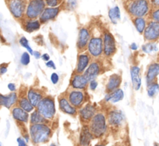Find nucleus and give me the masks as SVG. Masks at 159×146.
I'll return each mask as SVG.
<instances>
[{"label": "nucleus", "mask_w": 159, "mask_h": 146, "mask_svg": "<svg viewBox=\"0 0 159 146\" xmlns=\"http://www.w3.org/2000/svg\"><path fill=\"white\" fill-rule=\"evenodd\" d=\"M30 142L34 145L47 143L52 136L53 128L50 124H30L28 127Z\"/></svg>", "instance_id": "obj_1"}, {"label": "nucleus", "mask_w": 159, "mask_h": 146, "mask_svg": "<svg viewBox=\"0 0 159 146\" xmlns=\"http://www.w3.org/2000/svg\"><path fill=\"white\" fill-rule=\"evenodd\" d=\"M94 138H102L106 135L108 129L106 110H99L88 124Z\"/></svg>", "instance_id": "obj_2"}, {"label": "nucleus", "mask_w": 159, "mask_h": 146, "mask_svg": "<svg viewBox=\"0 0 159 146\" xmlns=\"http://www.w3.org/2000/svg\"><path fill=\"white\" fill-rule=\"evenodd\" d=\"M124 4L131 18L147 17L152 9L150 0H128Z\"/></svg>", "instance_id": "obj_3"}, {"label": "nucleus", "mask_w": 159, "mask_h": 146, "mask_svg": "<svg viewBox=\"0 0 159 146\" xmlns=\"http://www.w3.org/2000/svg\"><path fill=\"white\" fill-rule=\"evenodd\" d=\"M87 52L92 59H102L103 58V39L102 31L91 30V37L87 47Z\"/></svg>", "instance_id": "obj_4"}, {"label": "nucleus", "mask_w": 159, "mask_h": 146, "mask_svg": "<svg viewBox=\"0 0 159 146\" xmlns=\"http://www.w3.org/2000/svg\"><path fill=\"white\" fill-rule=\"evenodd\" d=\"M35 109L50 122H52L56 118L57 110H56V100L52 96L46 94Z\"/></svg>", "instance_id": "obj_5"}, {"label": "nucleus", "mask_w": 159, "mask_h": 146, "mask_svg": "<svg viewBox=\"0 0 159 146\" xmlns=\"http://www.w3.org/2000/svg\"><path fill=\"white\" fill-rule=\"evenodd\" d=\"M64 93L70 103L77 110L90 101V96L87 90H79L68 88Z\"/></svg>", "instance_id": "obj_6"}, {"label": "nucleus", "mask_w": 159, "mask_h": 146, "mask_svg": "<svg viewBox=\"0 0 159 146\" xmlns=\"http://www.w3.org/2000/svg\"><path fill=\"white\" fill-rule=\"evenodd\" d=\"M103 39V58L110 60L117 52V43L114 35L108 30H102Z\"/></svg>", "instance_id": "obj_7"}, {"label": "nucleus", "mask_w": 159, "mask_h": 146, "mask_svg": "<svg viewBox=\"0 0 159 146\" xmlns=\"http://www.w3.org/2000/svg\"><path fill=\"white\" fill-rule=\"evenodd\" d=\"M107 121L108 127L113 129H119L126 123V115L121 110L116 107H111L106 110Z\"/></svg>", "instance_id": "obj_8"}, {"label": "nucleus", "mask_w": 159, "mask_h": 146, "mask_svg": "<svg viewBox=\"0 0 159 146\" xmlns=\"http://www.w3.org/2000/svg\"><path fill=\"white\" fill-rule=\"evenodd\" d=\"M46 7L45 0H29L25 12V19H36L39 18Z\"/></svg>", "instance_id": "obj_9"}, {"label": "nucleus", "mask_w": 159, "mask_h": 146, "mask_svg": "<svg viewBox=\"0 0 159 146\" xmlns=\"http://www.w3.org/2000/svg\"><path fill=\"white\" fill-rule=\"evenodd\" d=\"M99 108L98 105L89 101L85 103L80 109H78L77 116L79 118L80 121L83 124V125L88 124L93 117L96 114Z\"/></svg>", "instance_id": "obj_10"}, {"label": "nucleus", "mask_w": 159, "mask_h": 146, "mask_svg": "<svg viewBox=\"0 0 159 146\" xmlns=\"http://www.w3.org/2000/svg\"><path fill=\"white\" fill-rule=\"evenodd\" d=\"M7 3L13 17L22 21L25 16L27 0H7Z\"/></svg>", "instance_id": "obj_11"}, {"label": "nucleus", "mask_w": 159, "mask_h": 146, "mask_svg": "<svg viewBox=\"0 0 159 146\" xmlns=\"http://www.w3.org/2000/svg\"><path fill=\"white\" fill-rule=\"evenodd\" d=\"M104 60L102 59H93L84 72L83 73L88 81L97 79L98 77L105 71V67L104 65Z\"/></svg>", "instance_id": "obj_12"}, {"label": "nucleus", "mask_w": 159, "mask_h": 146, "mask_svg": "<svg viewBox=\"0 0 159 146\" xmlns=\"http://www.w3.org/2000/svg\"><path fill=\"white\" fill-rule=\"evenodd\" d=\"M91 37V30L88 27H82L78 31L76 48L78 53L86 51L87 47Z\"/></svg>", "instance_id": "obj_13"}, {"label": "nucleus", "mask_w": 159, "mask_h": 146, "mask_svg": "<svg viewBox=\"0 0 159 146\" xmlns=\"http://www.w3.org/2000/svg\"><path fill=\"white\" fill-rule=\"evenodd\" d=\"M145 42H157L159 41V23L148 19V24L143 33Z\"/></svg>", "instance_id": "obj_14"}, {"label": "nucleus", "mask_w": 159, "mask_h": 146, "mask_svg": "<svg viewBox=\"0 0 159 146\" xmlns=\"http://www.w3.org/2000/svg\"><path fill=\"white\" fill-rule=\"evenodd\" d=\"M26 95H27V97L30 100L31 104L36 108L38 103L44 98L46 93H45V91L43 90V88L38 87V86H32L27 87Z\"/></svg>", "instance_id": "obj_15"}, {"label": "nucleus", "mask_w": 159, "mask_h": 146, "mask_svg": "<svg viewBox=\"0 0 159 146\" xmlns=\"http://www.w3.org/2000/svg\"><path fill=\"white\" fill-rule=\"evenodd\" d=\"M57 101L59 109L61 112L71 117L77 116L78 110L70 103L64 92H62L61 95L59 96Z\"/></svg>", "instance_id": "obj_16"}, {"label": "nucleus", "mask_w": 159, "mask_h": 146, "mask_svg": "<svg viewBox=\"0 0 159 146\" xmlns=\"http://www.w3.org/2000/svg\"><path fill=\"white\" fill-rule=\"evenodd\" d=\"M10 113H11V116L13 119L20 127H25L27 124H29L30 114L24 110L22 108L18 106L17 105L11 108Z\"/></svg>", "instance_id": "obj_17"}, {"label": "nucleus", "mask_w": 159, "mask_h": 146, "mask_svg": "<svg viewBox=\"0 0 159 146\" xmlns=\"http://www.w3.org/2000/svg\"><path fill=\"white\" fill-rule=\"evenodd\" d=\"M89 81L86 79L84 74H78L73 72L70 79L69 88L79 90H87L88 88Z\"/></svg>", "instance_id": "obj_18"}, {"label": "nucleus", "mask_w": 159, "mask_h": 146, "mask_svg": "<svg viewBox=\"0 0 159 146\" xmlns=\"http://www.w3.org/2000/svg\"><path fill=\"white\" fill-rule=\"evenodd\" d=\"M92 60V58L89 55V54L87 51L78 53L77 57H76V67H75L73 72L83 74Z\"/></svg>", "instance_id": "obj_19"}, {"label": "nucleus", "mask_w": 159, "mask_h": 146, "mask_svg": "<svg viewBox=\"0 0 159 146\" xmlns=\"http://www.w3.org/2000/svg\"><path fill=\"white\" fill-rule=\"evenodd\" d=\"M141 68L140 65L134 64L131 65L129 68V75H130L131 84L134 91L140 90L142 87V76Z\"/></svg>", "instance_id": "obj_20"}, {"label": "nucleus", "mask_w": 159, "mask_h": 146, "mask_svg": "<svg viewBox=\"0 0 159 146\" xmlns=\"http://www.w3.org/2000/svg\"><path fill=\"white\" fill-rule=\"evenodd\" d=\"M62 10V8L60 6L57 7H48L46 6L45 10H43L41 16H39L38 19L40 20L42 24H45L47 23L52 21L57 18L59 16V13Z\"/></svg>", "instance_id": "obj_21"}, {"label": "nucleus", "mask_w": 159, "mask_h": 146, "mask_svg": "<svg viewBox=\"0 0 159 146\" xmlns=\"http://www.w3.org/2000/svg\"><path fill=\"white\" fill-rule=\"evenodd\" d=\"M123 76L120 73H113L107 79L105 86V92H111L121 88Z\"/></svg>", "instance_id": "obj_22"}, {"label": "nucleus", "mask_w": 159, "mask_h": 146, "mask_svg": "<svg viewBox=\"0 0 159 146\" xmlns=\"http://www.w3.org/2000/svg\"><path fill=\"white\" fill-rule=\"evenodd\" d=\"M159 75V62L154 61L151 62L147 67L145 71V83L147 85L157 81Z\"/></svg>", "instance_id": "obj_23"}, {"label": "nucleus", "mask_w": 159, "mask_h": 146, "mask_svg": "<svg viewBox=\"0 0 159 146\" xmlns=\"http://www.w3.org/2000/svg\"><path fill=\"white\" fill-rule=\"evenodd\" d=\"M26 90H27V87H25V86H21L20 89H19V92H18L19 98H18L17 104L16 105L20 108H22L24 110L27 111V113L30 114L33 110H34L35 107L31 104L30 100L27 97Z\"/></svg>", "instance_id": "obj_24"}, {"label": "nucleus", "mask_w": 159, "mask_h": 146, "mask_svg": "<svg viewBox=\"0 0 159 146\" xmlns=\"http://www.w3.org/2000/svg\"><path fill=\"white\" fill-rule=\"evenodd\" d=\"M125 97V92L122 88L116 89L111 92H105V95L104 97L103 102L105 104H116V103L121 102L123 100Z\"/></svg>", "instance_id": "obj_25"}, {"label": "nucleus", "mask_w": 159, "mask_h": 146, "mask_svg": "<svg viewBox=\"0 0 159 146\" xmlns=\"http://www.w3.org/2000/svg\"><path fill=\"white\" fill-rule=\"evenodd\" d=\"M94 136L91 134L88 124H84L82 127L79 135L80 146H91V143L94 139Z\"/></svg>", "instance_id": "obj_26"}, {"label": "nucleus", "mask_w": 159, "mask_h": 146, "mask_svg": "<svg viewBox=\"0 0 159 146\" xmlns=\"http://www.w3.org/2000/svg\"><path fill=\"white\" fill-rule=\"evenodd\" d=\"M21 24H22V27L24 31L29 33L38 31L42 27V24L38 19H29L24 18L21 21Z\"/></svg>", "instance_id": "obj_27"}, {"label": "nucleus", "mask_w": 159, "mask_h": 146, "mask_svg": "<svg viewBox=\"0 0 159 146\" xmlns=\"http://www.w3.org/2000/svg\"><path fill=\"white\" fill-rule=\"evenodd\" d=\"M132 22L134 27L139 34H143L148 24V19L147 17H135L132 18Z\"/></svg>", "instance_id": "obj_28"}, {"label": "nucleus", "mask_w": 159, "mask_h": 146, "mask_svg": "<svg viewBox=\"0 0 159 146\" xmlns=\"http://www.w3.org/2000/svg\"><path fill=\"white\" fill-rule=\"evenodd\" d=\"M51 124L49 121L45 119L36 109L30 114V119H29V124Z\"/></svg>", "instance_id": "obj_29"}, {"label": "nucleus", "mask_w": 159, "mask_h": 146, "mask_svg": "<svg viewBox=\"0 0 159 146\" xmlns=\"http://www.w3.org/2000/svg\"><path fill=\"white\" fill-rule=\"evenodd\" d=\"M108 18L112 24H117L118 22L121 19V11L118 6L111 7L108 10Z\"/></svg>", "instance_id": "obj_30"}, {"label": "nucleus", "mask_w": 159, "mask_h": 146, "mask_svg": "<svg viewBox=\"0 0 159 146\" xmlns=\"http://www.w3.org/2000/svg\"><path fill=\"white\" fill-rule=\"evenodd\" d=\"M141 51L145 54H152L158 51L157 42H145L141 46Z\"/></svg>", "instance_id": "obj_31"}, {"label": "nucleus", "mask_w": 159, "mask_h": 146, "mask_svg": "<svg viewBox=\"0 0 159 146\" xmlns=\"http://www.w3.org/2000/svg\"><path fill=\"white\" fill-rule=\"evenodd\" d=\"M18 98H19L18 92H10V93L7 94V105L5 108L11 110V108L17 104Z\"/></svg>", "instance_id": "obj_32"}, {"label": "nucleus", "mask_w": 159, "mask_h": 146, "mask_svg": "<svg viewBox=\"0 0 159 146\" xmlns=\"http://www.w3.org/2000/svg\"><path fill=\"white\" fill-rule=\"evenodd\" d=\"M159 93V83L158 82L154 81L150 84L147 85V95L149 98H154Z\"/></svg>", "instance_id": "obj_33"}, {"label": "nucleus", "mask_w": 159, "mask_h": 146, "mask_svg": "<svg viewBox=\"0 0 159 146\" xmlns=\"http://www.w3.org/2000/svg\"><path fill=\"white\" fill-rule=\"evenodd\" d=\"M18 44L20 45L22 48H25L26 51L29 53L30 55H33V53H34V50L32 48V47L30 46V42H29L28 39L24 36H20L18 39Z\"/></svg>", "instance_id": "obj_34"}, {"label": "nucleus", "mask_w": 159, "mask_h": 146, "mask_svg": "<svg viewBox=\"0 0 159 146\" xmlns=\"http://www.w3.org/2000/svg\"><path fill=\"white\" fill-rule=\"evenodd\" d=\"M30 56L31 55H30L27 51H24V52L21 54L20 57V64L22 66H28L30 63V61H31Z\"/></svg>", "instance_id": "obj_35"}, {"label": "nucleus", "mask_w": 159, "mask_h": 146, "mask_svg": "<svg viewBox=\"0 0 159 146\" xmlns=\"http://www.w3.org/2000/svg\"><path fill=\"white\" fill-rule=\"evenodd\" d=\"M148 19L159 23V6L154 7V8L151 9V12L148 15Z\"/></svg>", "instance_id": "obj_36"}, {"label": "nucleus", "mask_w": 159, "mask_h": 146, "mask_svg": "<svg viewBox=\"0 0 159 146\" xmlns=\"http://www.w3.org/2000/svg\"><path fill=\"white\" fill-rule=\"evenodd\" d=\"M46 6L48 7H57L60 6V4L62 2V0H45Z\"/></svg>", "instance_id": "obj_37"}, {"label": "nucleus", "mask_w": 159, "mask_h": 146, "mask_svg": "<svg viewBox=\"0 0 159 146\" xmlns=\"http://www.w3.org/2000/svg\"><path fill=\"white\" fill-rule=\"evenodd\" d=\"M50 81H51L52 84L56 86V85L59 84V81H60V76L57 72L54 71L50 75Z\"/></svg>", "instance_id": "obj_38"}, {"label": "nucleus", "mask_w": 159, "mask_h": 146, "mask_svg": "<svg viewBox=\"0 0 159 146\" xmlns=\"http://www.w3.org/2000/svg\"><path fill=\"white\" fill-rule=\"evenodd\" d=\"M78 0H66V8L70 10H74L77 6Z\"/></svg>", "instance_id": "obj_39"}, {"label": "nucleus", "mask_w": 159, "mask_h": 146, "mask_svg": "<svg viewBox=\"0 0 159 146\" xmlns=\"http://www.w3.org/2000/svg\"><path fill=\"white\" fill-rule=\"evenodd\" d=\"M98 87V82L97 79L91 80V81H89V83H88V88L90 90L92 91V92H94L96 91V89Z\"/></svg>", "instance_id": "obj_40"}, {"label": "nucleus", "mask_w": 159, "mask_h": 146, "mask_svg": "<svg viewBox=\"0 0 159 146\" xmlns=\"http://www.w3.org/2000/svg\"><path fill=\"white\" fill-rule=\"evenodd\" d=\"M8 63H2L0 64V76L4 75L8 71Z\"/></svg>", "instance_id": "obj_41"}, {"label": "nucleus", "mask_w": 159, "mask_h": 146, "mask_svg": "<svg viewBox=\"0 0 159 146\" xmlns=\"http://www.w3.org/2000/svg\"><path fill=\"white\" fill-rule=\"evenodd\" d=\"M7 89L10 92H17L18 88L16 86V84L14 83H10L7 85Z\"/></svg>", "instance_id": "obj_42"}, {"label": "nucleus", "mask_w": 159, "mask_h": 146, "mask_svg": "<svg viewBox=\"0 0 159 146\" xmlns=\"http://www.w3.org/2000/svg\"><path fill=\"white\" fill-rule=\"evenodd\" d=\"M7 105V95L0 93V108L5 107Z\"/></svg>", "instance_id": "obj_43"}, {"label": "nucleus", "mask_w": 159, "mask_h": 146, "mask_svg": "<svg viewBox=\"0 0 159 146\" xmlns=\"http://www.w3.org/2000/svg\"><path fill=\"white\" fill-rule=\"evenodd\" d=\"M45 66L47 67L48 68H52L53 70H56V65L55 63V62L53 60H49L48 62H45Z\"/></svg>", "instance_id": "obj_44"}, {"label": "nucleus", "mask_w": 159, "mask_h": 146, "mask_svg": "<svg viewBox=\"0 0 159 146\" xmlns=\"http://www.w3.org/2000/svg\"><path fill=\"white\" fill-rule=\"evenodd\" d=\"M16 142H17V146H28V143L26 142L23 137H18L16 138Z\"/></svg>", "instance_id": "obj_45"}, {"label": "nucleus", "mask_w": 159, "mask_h": 146, "mask_svg": "<svg viewBox=\"0 0 159 146\" xmlns=\"http://www.w3.org/2000/svg\"><path fill=\"white\" fill-rule=\"evenodd\" d=\"M129 49H130L132 51H138V49H139L138 45H137L136 42H132V43L129 45Z\"/></svg>", "instance_id": "obj_46"}, {"label": "nucleus", "mask_w": 159, "mask_h": 146, "mask_svg": "<svg viewBox=\"0 0 159 146\" xmlns=\"http://www.w3.org/2000/svg\"><path fill=\"white\" fill-rule=\"evenodd\" d=\"M42 61L44 62H46L48 61L51 60V57H50V54L48 53H44V54H42V58H41Z\"/></svg>", "instance_id": "obj_47"}, {"label": "nucleus", "mask_w": 159, "mask_h": 146, "mask_svg": "<svg viewBox=\"0 0 159 146\" xmlns=\"http://www.w3.org/2000/svg\"><path fill=\"white\" fill-rule=\"evenodd\" d=\"M42 52L39 51H34V53H33V55L34 58L36 60H39V59H41V58H42Z\"/></svg>", "instance_id": "obj_48"}, {"label": "nucleus", "mask_w": 159, "mask_h": 146, "mask_svg": "<svg viewBox=\"0 0 159 146\" xmlns=\"http://www.w3.org/2000/svg\"><path fill=\"white\" fill-rule=\"evenodd\" d=\"M10 122L9 120H7V127H6V132H5V137L7 138V136H8L9 135V132H10Z\"/></svg>", "instance_id": "obj_49"}, {"label": "nucleus", "mask_w": 159, "mask_h": 146, "mask_svg": "<svg viewBox=\"0 0 159 146\" xmlns=\"http://www.w3.org/2000/svg\"><path fill=\"white\" fill-rule=\"evenodd\" d=\"M36 43L38 44V45H41V46H42V45H45V42H44L43 37H42L41 35H40V39H38V36H37V37H36Z\"/></svg>", "instance_id": "obj_50"}, {"label": "nucleus", "mask_w": 159, "mask_h": 146, "mask_svg": "<svg viewBox=\"0 0 159 146\" xmlns=\"http://www.w3.org/2000/svg\"><path fill=\"white\" fill-rule=\"evenodd\" d=\"M150 2H151V5L152 8L159 6V0H150Z\"/></svg>", "instance_id": "obj_51"}, {"label": "nucleus", "mask_w": 159, "mask_h": 146, "mask_svg": "<svg viewBox=\"0 0 159 146\" xmlns=\"http://www.w3.org/2000/svg\"><path fill=\"white\" fill-rule=\"evenodd\" d=\"M94 146H106V145H105V144L104 142H98Z\"/></svg>", "instance_id": "obj_52"}, {"label": "nucleus", "mask_w": 159, "mask_h": 146, "mask_svg": "<svg viewBox=\"0 0 159 146\" xmlns=\"http://www.w3.org/2000/svg\"><path fill=\"white\" fill-rule=\"evenodd\" d=\"M49 146H57V145H56V143H52V144H50Z\"/></svg>", "instance_id": "obj_53"}, {"label": "nucleus", "mask_w": 159, "mask_h": 146, "mask_svg": "<svg viewBox=\"0 0 159 146\" xmlns=\"http://www.w3.org/2000/svg\"><path fill=\"white\" fill-rule=\"evenodd\" d=\"M154 146H159V144H158V143H157V142H154Z\"/></svg>", "instance_id": "obj_54"}, {"label": "nucleus", "mask_w": 159, "mask_h": 146, "mask_svg": "<svg viewBox=\"0 0 159 146\" xmlns=\"http://www.w3.org/2000/svg\"><path fill=\"white\" fill-rule=\"evenodd\" d=\"M122 1H123V2H126V1H128V0H122Z\"/></svg>", "instance_id": "obj_55"}, {"label": "nucleus", "mask_w": 159, "mask_h": 146, "mask_svg": "<svg viewBox=\"0 0 159 146\" xmlns=\"http://www.w3.org/2000/svg\"><path fill=\"white\" fill-rule=\"evenodd\" d=\"M0 146H2V142H1V141H0Z\"/></svg>", "instance_id": "obj_56"}]
</instances>
